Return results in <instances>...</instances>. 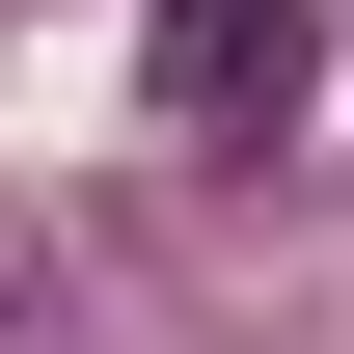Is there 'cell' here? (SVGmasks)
Masks as SVG:
<instances>
[{
    "label": "cell",
    "instance_id": "obj_1",
    "mask_svg": "<svg viewBox=\"0 0 354 354\" xmlns=\"http://www.w3.org/2000/svg\"><path fill=\"white\" fill-rule=\"evenodd\" d=\"M136 82H164V136H272V109L327 82V28H300V0H164Z\"/></svg>",
    "mask_w": 354,
    "mask_h": 354
}]
</instances>
